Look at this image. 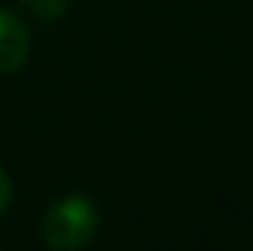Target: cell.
I'll return each mask as SVG.
<instances>
[{
	"mask_svg": "<svg viewBox=\"0 0 253 251\" xmlns=\"http://www.w3.org/2000/svg\"><path fill=\"white\" fill-rule=\"evenodd\" d=\"M97 232V208L81 195L57 200L41 222V238L54 251H78Z\"/></svg>",
	"mask_w": 253,
	"mask_h": 251,
	"instance_id": "obj_1",
	"label": "cell"
},
{
	"mask_svg": "<svg viewBox=\"0 0 253 251\" xmlns=\"http://www.w3.org/2000/svg\"><path fill=\"white\" fill-rule=\"evenodd\" d=\"M30 33L19 16L0 8V73H16L27 62Z\"/></svg>",
	"mask_w": 253,
	"mask_h": 251,
	"instance_id": "obj_2",
	"label": "cell"
},
{
	"mask_svg": "<svg viewBox=\"0 0 253 251\" xmlns=\"http://www.w3.org/2000/svg\"><path fill=\"white\" fill-rule=\"evenodd\" d=\"M30 14H35L38 19H46V22H54L59 16L68 14V5L70 0H25Z\"/></svg>",
	"mask_w": 253,
	"mask_h": 251,
	"instance_id": "obj_3",
	"label": "cell"
},
{
	"mask_svg": "<svg viewBox=\"0 0 253 251\" xmlns=\"http://www.w3.org/2000/svg\"><path fill=\"white\" fill-rule=\"evenodd\" d=\"M8 202H11V178H8V173L0 167V211H5Z\"/></svg>",
	"mask_w": 253,
	"mask_h": 251,
	"instance_id": "obj_4",
	"label": "cell"
}]
</instances>
